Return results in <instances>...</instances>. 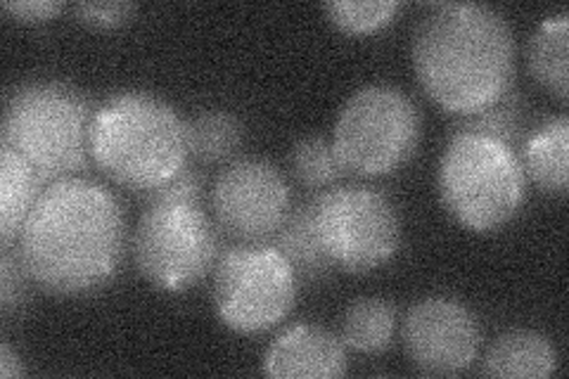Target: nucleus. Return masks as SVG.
<instances>
[{
  "label": "nucleus",
  "mask_w": 569,
  "mask_h": 379,
  "mask_svg": "<svg viewBox=\"0 0 569 379\" xmlns=\"http://www.w3.org/2000/svg\"><path fill=\"white\" fill-rule=\"evenodd\" d=\"M27 276L60 297L93 295L127 255V216L117 197L91 178L52 180L17 238Z\"/></svg>",
  "instance_id": "f257e3e1"
},
{
  "label": "nucleus",
  "mask_w": 569,
  "mask_h": 379,
  "mask_svg": "<svg viewBox=\"0 0 569 379\" xmlns=\"http://www.w3.org/2000/svg\"><path fill=\"white\" fill-rule=\"evenodd\" d=\"M411 58L422 90L456 117L482 112L512 93L515 36L506 17L479 3H439L413 31Z\"/></svg>",
  "instance_id": "f03ea898"
},
{
  "label": "nucleus",
  "mask_w": 569,
  "mask_h": 379,
  "mask_svg": "<svg viewBox=\"0 0 569 379\" xmlns=\"http://www.w3.org/2000/svg\"><path fill=\"white\" fill-rule=\"evenodd\" d=\"M91 159L117 186L150 195L186 169V121L162 98L121 90L93 114Z\"/></svg>",
  "instance_id": "7ed1b4c3"
},
{
  "label": "nucleus",
  "mask_w": 569,
  "mask_h": 379,
  "mask_svg": "<svg viewBox=\"0 0 569 379\" xmlns=\"http://www.w3.org/2000/svg\"><path fill=\"white\" fill-rule=\"evenodd\" d=\"M96 110L81 90L60 81L14 88L3 112V148L20 154L46 183L69 178L91 159Z\"/></svg>",
  "instance_id": "20e7f679"
},
{
  "label": "nucleus",
  "mask_w": 569,
  "mask_h": 379,
  "mask_svg": "<svg viewBox=\"0 0 569 379\" xmlns=\"http://www.w3.org/2000/svg\"><path fill=\"white\" fill-rule=\"evenodd\" d=\"M439 195L462 228L493 232L520 213L527 176L518 152L506 142L451 133L439 161Z\"/></svg>",
  "instance_id": "39448f33"
},
{
  "label": "nucleus",
  "mask_w": 569,
  "mask_h": 379,
  "mask_svg": "<svg viewBox=\"0 0 569 379\" xmlns=\"http://www.w3.org/2000/svg\"><path fill=\"white\" fill-rule=\"evenodd\" d=\"M422 119L401 88L370 83L356 90L335 119L332 148L345 171L378 178L399 171L418 152Z\"/></svg>",
  "instance_id": "423d86ee"
},
{
  "label": "nucleus",
  "mask_w": 569,
  "mask_h": 379,
  "mask_svg": "<svg viewBox=\"0 0 569 379\" xmlns=\"http://www.w3.org/2000/svg\"><path fill=\"white\" fill-rule=\"evenodd\" d=\"M221 257V240L202 205L148 202L133 232V259L152 287L169 295L202 282Z\"/></svg>",
  "instance_id": "0eeeda50"
},
{
  "label": "nucleus",
  "mask_w": 569,
  "mask_h": 379,
  "mask_svg": "<svg viewBox=\"0 0 569 379\" xmlns=\"http://www.w3.org/2000/svg\"><path fill=\"white\" fill-rule=\"evenodd\" d=\"M213 311L228 330L261 335L290 316L297 273L271 242L223 251L213 266Z\"/></svg>",
  "instance_id": "6e6552de"
},
{
  "label": "nucleus",
  "mask_w": 569,
  "mask_h": 379,
  "mask_svg": "<svg viewBox=\"0 0 569 379\" xmlns=\"http://www.w3.org/2000/svg\"><path fill=\"white\" fill-rule=\"evenodd\" d=\"M316 223L335 268L363 276L395 259L401 219L389 197L368 186H345L316 195Z\"/></svg>",
  "instance_id": "1a4fd4ad"
},
{
  "label": "nucleus",
  "mask_w": 569,
  "mask_h": 379,
  "mask_svg": "<svg viewBox=\"0 0 569 379\" xmlns=\"http://www.w3.org/2000/svg\"><path fill=\"white\" fill-rule=\"evenodd\" d=\"M213 223L242 245L271 242L292 211L290 186L280 169L261 157L230 161L211 190Z\"/></svg>",
  "instance_id": "9d476101"
},
{
  "label": "nucleus",
  "mask_w": 569,
  "mask_h": 379,
  "mask_svg": "<svg viewBox=\"0 0 569 379\" xmlns=\"http://www.w3.org/2000/svg\"><path fill=\"white\" fill-rule=\"evenodd\" d=\"M403 349L420 375L449 377L475 366L482 347L477 316L453 297H425L408 309Z\"/></svg>",
  "instance_id": "9b49d317"
},
{
  "label": "nucleus",
  "mask_w": 569,
  "mask_h": 379,
  "mask_svg": "<svg viewBox=\"0 0 569 379\" xmlns=\"http://www.w3.org/2000/svg\"><path fill=\"white\" fill-rule=\"evenodd\" d=\"M347 366L345 341L311 322L280 332L263 353V372L278 379H335Z\"/></svg>",
  "instance_id": "f8f14e48"
},
{
  "label": "nucleus",
  "mask_w": 569,
  "mask_h": 379,
  "mask_svg": "<svg viewBox=\"0 0 569 379\" xmlns=\"http://www.w3.org/2000/svg\"><path fill=\"white\" fill-rule=\"evenodd\" d=\"M522 169L533 186L548 195L569 190V119L565 114L546 119L522 142Z\"/></svg>",
  "instance_id": "ddd939ff"
},
{
  "label": "nucleus",
  "mask_w": 569,
  "mask_h": 379,
  "mask_svg": "<svg viewBox=\"0 0 569 379\" xmlns=\"http://www.w3.org/2000/svg\"><path fill=\"white\" fill-rule=\"evenodd\" d=\"M558 349L546 335L533 330H510L498 337L482 360L489 377L546 379L558 370Z\"/></svg>",
  "instance_id": "4468645a"
},
{
  "label": "nucleus",
  "mask_w": 569,
  "mask_h": 379,
  "mask_svg": "<svg viewBox=\"0 0 569 379\" xmlns=\"http://www.w3.org/2000/svg\"><path fill=\"white\" fill-rule=\"evenodd\" d=\"M271 245L280 249V255L295 268L297 280L320 282L332 273V261L320 240L316 223V195L311 200L292 207L288 219L273 235Z\"/></svg>",
  "instance_id": "2eb2a0df"
},
{
  "label": "nucleus",
  "mask_w": 569,
  "mask_h": 379,
  "mask_svg": "<svg viewBox=\"0 0 569 379\" xmlns=\"http://www.w3.org/2000/svg\"><path fill=\"white\" fill-rule=\"evenodd\" d=\"M46 186L20 154L0 146V245L14 247Z\"/></svg>",
  "instance_id": "dca6fc26"
},
{
  "label": "nucleus",
  "mask_w": 569,
  "mask_h": 379,
  "mask_svg": "<svg viewBox=\"0 0 569 379\" xmlns=\"http://www.w3.org/2000/svg\"><path fill=\"white\" fill-rule=\"evenodd\" d=\"M569 14L565 10L546 17V20L531 33L527 43V64L531 77L537 79L546 90L567 100L569 83Z\"/></svg>",
  "instance_id": "f3484780"
},
{
  "label": "nucleus",
  "mask_w": 569,
  "mask_h": 379,
  "mask_svg": "<svg viewBox=\"0 0 569 379\" xmlns=\"http://www.w3.org/2000/svg\"><path fill=\"white\" fill-rule=\"evenodd\" d=\"M397 335V306L382 297L353 299L342 316L345 347L378 356L387 351Z\"/></svg>",
  "instance_id": "a211bd4d"
},
{
  "label": "nucleus",
  "mask_w": 569,
  "mask_h": 379,
  "mask_svg": "<svg viewBox=\"0 0 569 379\" xmlns=\"http://www.w3.org/2000/svg\"><path fill=\"white\" fill-rule=\"evenodd\" d=\"M186 140L190 157L204 164H219L236 157L242 142V126L236 114L226 110H207L186 123Z\"/></svg>",
  "instance_id": "6ab92c4d"
},
{
  "label": "nucleus",
  "mask_w": 569,
  "mask_h": 379,
  "mask_svg": "<svg viewBox=\"0 0 569 379\" xmlns=\"http://www.w3.org/2000/svg\"><path fill=\"white\" fill-rule=\"evenodd\" d=\"M290 164L299 183L311 190H326L347 173L332 148V140L323 136L299 138L292 148Z\"/></svg>",
  "instance_id": "aec40b11"
},
{
  "label": "nucleus",
  "mask_w": 569,
  "mask_h": 379,
  "mask_svg": "<svg viewBox=\"0 0 569 379\" xmlns=\"http://www.w3.org/2000/svg\"><path fill=\"white\" fill-rule=\"evenodd\" d=\"M453 133H477L506 142L515 148L525 138V112L518 93H508L501 102H496L482 112L456 117Z\"/></svg>",
  "instance_id": "412c9836"
},
{
  "label": "nucleus",
  "mask_w": 569,
  "mask_h": 379,
  "mask_svg": "<svg viewBox=\"0 0 569 379\" xmlns=\"http://www.w3.org/2000/svg\"><path fill=\"white\" fill-rule=\"evenodd\" d=\"M401 10L395 0H335L326 6L328 20L349 36L376 33L391 24Z\"/></svg>",
  "instance_id": "4be33fe9"
},
{
  "label": "nucleus",
  "mask_w": 569,
  "mask_h": 379,
  "mask_svg": "<svg viewBox=\"0 0 569 379\" xmlns=\"http://www.w3.org/2000/svg\"><path fill=\"white\" fill-rule=\"evenodd\" d=\"M29 282L14 247H0V313L6 320L24 306Z\"/></svg>",
  "instance_id": "5701e85b"
},
{
  "label": "nucleus",
  "mask_w": 569,
  "mask_h": 379,
  "mask_svg": "<svg viewBox=\"0 0 569 379\" xmlns=\"http://www.w3.org/2000/svg\"><path fill=\"white\" fill-rule=\"evenodd\" d=\"M138 8L127 0H104V3H79L74 6V14L79 22L93 29H117L131 22Z\"/></svg>",
  "instance_id": "b1692460"
},
{
  "label": "nucleus",
  "mask_w": 569,
  "mask_h": 379,
  "mask_svg": "<svg viewBox=\"0 0 569 379\" xmlns=\"http://www.w3.org/2000/svg\"><path fill=\"white\" fill-rule=\"evenodd\" d=\"M148 202H192V205H202V178L183 169L176 178H171L169 183H164L162 188L152 190L150 195H146Z\"/></svg>",
  "instance_id": "393cba45"
},
{
  "label": "nucleus",
  "mask_w": 569,
  "mask_h": 379,
  "mask_svg": "<svg viewBox=\"0 0 569 379\" xmlns=\"http://www.w3.org/2000/svg\"><path fill=\"white\" fill-rule=\"evenodd\" d=\"M3 10L20 22L43 24L56 20L64 10V3H60V0H8V3H3Z\"/></svg>",
  "instance_id": "a878e982"
},
{
  "label": "nucleus",
  "mask_w": 569,
  "mask_h": 379,
  "mask_svg": "<svg viewBox=\"0 0 569 379\" xmlns=\"http://www.w3.org/2000/svg\"><path fill=\"white\" fill-rule=\"evenodd\" d=\"M24 375H27V368L22 363V358L12 351L8 341H0V377L14 379Z\"/></svg>",
  "instance_id": "bb28decb"
}]
</instances>
